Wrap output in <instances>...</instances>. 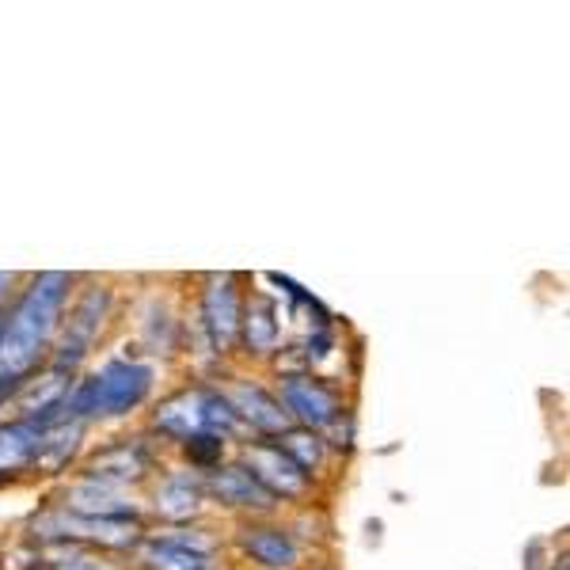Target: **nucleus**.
<instances>
[{"mask_svg": "<svg viewBox=\"0 0 570 570\" xmlns=\"http://www.w3.org/2000/svg\"><path fill=\"white\" fill-rule=\"evenodd\" d=\"M77 274L42 271L12 297V305L0 312V373L31 376L50 354L58 327L66 320Z\"/></svg>", "mask_w": 570, "mask_h": 570, "instance_id": "f257e3e1", "label": "nucleus"}, {"mask_svg": "<svg viewBox=\"0 0 570 570\" xmlns=\"http://www.w3.org/2000/svg\"><path fill=\"white\" fill-rule=\"evenodd\" d=\"M156 389V370L137 357H107L99 370L72 381L66 395V419L96 426L110 419H130L149 403Z\"/></svg>", "mask_w": 570, "mask_h": 570, "instance_id": "f03ea898", "label": "nucleus"}, {"mask_svg": "<svg viewBox=\"0 0 570 570\" xmlns=\"http://www.w3.org/2000/svg\"><path fill=\"white\" fill-rule=\"evenodd\" d=\"M149 430L164 441H176V445L195 434H217L225 441H236L244 434L240 419H236L233 403L225 400L220 384H187V389L164 395L153 407Z\"/></svg>", "mask_w": 570, "mask_h": 570, "instance_id": "7ed1b4c3", "label": "nucleus"}, {"mask_svg": "<svg viewBox=\"0 0 570 570\" xmlns=\"http://www.w3.org/2000/svg\"><path fill=\"white\" fill-rule=\"evenodd\" d=\"M110 308H115V289L104 282H91L85 289H77V297L69 301L66 320L58 327L50 354H46V370H58L69 376H80V365L88 362L91 351L99 343V331L107 327Z\"/></svg>", "mask_w": 570, "mask_h": 570, "instance_id": "20e7f679", "label": "nucleus"}, {"mask_svg": "<svg viewBox=\"0 0 570 570\" xmlns=\"http://www.w3.org/2000/svg\"><path fill=\"white\" fill-rule=\"evenodd\" d=\"M31 537L39 540V548L53 544H80L96 551H134L141 544L145 525L141 521H96V518H77V513L61 510L58 502L46 505L31 518Z\"/></svg>", "mask_w": 570, "mask_h": 570, "instance_id": "39448f33", "label": "nucleus"}, {"mask_svg": "<svg viewBox=\"0 0 570 570\" xmlns=\"http://www.w3.org/2000/svg\"><path fill=\"white\" fill-rule=\"evenodd\" d=\"M217 532L202 525H164L134 548V570H217Z\"/></svg>", "mask_w": 570, "mask_h": 570, "instance_id": "423d86ee", "label": "nucleus"}, {"mask_svg": "<svg viewBox=\"0 0 570 570\" xmlns=\"http://www.w3.org/2000/svg\"><path fill=\"white\" fill-rule=\"evenodd\" d=\"M274 395L285 407L293 426H305V430H316L324 434L335 419H343L346 411V400H343V389L331 384L327 376L320 373H305V370H285L278 373L274 381Z\"/></svg>", "mask_w": 570, "mask_h": 570, "instance_id": "0eeeda50", "label": "nucleus"}, {"mask_svg": "<svg viewBox=\"0 0 570 570\" xmlns=\"http://www.w3.org/2000/svg\"><path fill=\"white\" fill-rule=\"evenodd\" d=\"M240 312H244V289L236 274H209L198 289V312L195 327L198 338L214 357H225L236 346L240 335Z\"/></svg>", "mask_w": 570, "mask_h": 570, "instance_id": "6e6552de", "label": "nucleus"}, {"mask_svg": "<svg viewBox=\"0 0 570 570\" xmlns=\"http://www.w3.org/2000/svg\"><path fill=\"white\" fill-rule=\"evenodd\" d=\"M233 544L259 570H297L305 559V544L297 532L271 518H244L233 532Z\"/></svg>", "mask_w": 570, "mask_h": 570, "instance_id": "1a4fd4ad", "label": "nucleus"}, {"mask_svg": "<svg viewBox=\"0 0 570 570\" xmlns=\"http://www.w3.org/2000/svg\"><path fill=\"white\" fill-rule=\"evenodd\" d=\"M156 464H160V456H156V445L149 438H115L80 464V475L130 491V487L149 480Z\"/></svg>", "mask_w": 570, "mask_h": 570, "instance_id": "9d476101", "label": "nucleus"}, {"mask_svg": "<svg viewBox=\"0 0 570 570\" xmlns=\"http://www.w3.org/2000/svg\"><path fill=\"white\" fill-rule=\"evenodd\" d=\"M240 464L263 483L266 494H274V502H278V505L282 502H305L312 494V487H316V480L301 472V468L293 464L271 438L244 441V445H240Z\"/></svg>", "mask_w": 570, "mask_h": 570, "instance_id": "9b49d317", "label": "nucleus"}, {"mask_svg": "<svg viewBox=\"0 0 570 570\" xmlns=\"http://www.w3.org/2000/svg\"><path fill=\"white\" fill-rule=\"evenodd\" d=\"M202 487H206V502L220 505V510L244 513V518H271V513L278 510L274 494H266L263 483L255 480L240 461L206 472L202 475Z\"/></svg>", "mask_w": 570, "mask_h": 570, "instance_id": "f8f14e48", "label": "nucleus"}, {"mask_svg": "<svg viewBox=\"0 0 570 570\" xmlns=\"http://www.w3.org/2000/svg\"><path fill=\"white\" fill-rule=\"evenodd\" d=\"M225 400L233 403L236 419H240L244 434H259V438H278L293 426L285 407L278 403L274 389H266L263 381H252V376H233L225 384Z\"/></svg>", "mask_w": 570, "mask_h": 570, "instance_id": "ddd939ff", "label": "nucleus"}, {"mask_svg": "<svg viewBox=\"0 0 570 570\" xmlns=\"http://www.w3.org/2000/svg\"><path fill=\"white\" fill-rule=\"evenodd\" d=\"M61 510L77 513V518H96V521H141V505L134 502L130 491L110 487L91 475H77L58 499Z\"/></svg>", "mask_w": 570, "mask_h": 570, "instance_id": "4468645a", "label": "nucleus"}, {"mask_svg": "<svg viewBox=\"0 0 570 570\" xmlns=\"http://www.w3.org/2000/svg\"><path fill=\"white\" fill-rule=\"evenodd\" d=\"M42 441L46 426H39L35 419L16 415L0 422V483H12L39 472Z\"/></svg>", "mask_w": 570, "mask_h": 570, "instance_id": "2eb2a0df", "label": "nucleus"}, {"mask_svg": "<svg viewBox=\"0 0 570 570\" xmlns=\"http://www.w3.org/2000/svg\"><path fill=\"white\" fill-rule=\"evenodd\" d=\"M153 510L168 525H190L202 510H206V487L202 475L190 468H171L160 475V483L153 487Z\"/></svg>", "mask_w": 570, "mask_h": 570, "instance_id": "dca6fc26", "label": "nucleus"}, {"mask_svg": "<svg viewBox=\"0 0 570 570\" xmlns=\"http://www.w3.org/2000/svg\"><path fill=\"white\" fill-rule=\"evenodd\" d=\"M282 343V308L274 297L266 293H252L244 297V312H240V335H236V346L247 357H266L274 354Z\"/></svg>", "mask_w": 570, "mask_h": 570, "instance_id": "f3484780", "label": "nucleus"}, {"mask_svg": "<svg viewBox=\"0 0 570 570\" xmlns=\"http://www.w3.org/2000/svg\"><path fill=\"white\" fill-rule=\"evenodd\" d=\"M88 426L85 422H58V426H46V441H42V456H39V475H61L77 464L80 449H85Z\"/></svg>", "mask_w": 570, "mask_h": 570, "instance_id": "a211bd4d", "label": "nucleus"}, {"mask_svg": "<svg viewBox=\"0 0 570 570\" xmlns=\"http://www.w3.org/2000/svg\"><path fill=\"white\" fill-rule=\"evenodd\" d=\"M274 445L282 449L285 456H289L293 464L301 468L305 475H312L316 480L320 472L327 468V456H331V449H327V441L324 434H316V430H305V426H289L285 434L278 438H271Z\"/></svg>", "mask_w": 570, "mask_h": 570, "instance_id": "6ab92c4d", "label": "nucleus"}, {"mask_svg": "<svg viewBox=\"0 0 570 570\" xmlns=\"http://www.w3.org/2000/svg\"><path fill=\"white\" fill-rule=\"evenodd\" d=\"M39 559L46 570H118L107 559V551L80 548V544H53V548H46Z\"/></svg>", "mask_w": 570, "mask_h": 570, "instance_id": "aec40b11", "label": "nucleus"}, {"mask_svg": "<svg viewBox=\"0 0 570 570\" xmlns=\"http://www.w3.org/2000/svg\"><path fill=\"white\" fill-rule=\"evenodd\" d=\"M179 449H183V461H187L190 472L206 475V472H214V468L225 464L228 441H225V438H217V434H195V438L183 441Z\"/></svg>", "mask_w": 570, "mask_h": 570, "instance_id": "412c9836", "label": "nucleus"}, {"mask_svg": "<svg viewBox=\"0 0 570 570\" xmlns=\"http://www.w3.org/2000/svg\"><path fill=\"white\" fill-rule=\"evenodd\" d=\"M335 346H338L335 324H331V327H312V331H308V338L301 343V362H297V365H301L305 373H316L320 365L335 357Z\"/></svg>", "mask_w": 570, "mask_h": 570, "instance_id": "4be33fe9", "label": "nucleus"}, {"mask_svg": "<svg viewBox=\"0 0 570 570\" xmlns=\"http://www.w3.org/2000/svg\"><path fill=\"white\" fill-rule=\"evenodd\" d=\"M23 381H27V376H20V373H0V411H4L8 403H16Z\"/></svg>", "mask_w": 570, "mask_h": 570, "instance_id": "5701e85b", "label": "nucleus"}, {"mask_svg": "<svg viewBox=\"0 0 570 570\" xmlns=\"http://www.w3.org/2000/svg\"><path fill=\"white\" fill-rule=\"evenodd\" d=\"M16 274L12 271H0V312L8 308V301H12V293H16Z\"/></svg>", "mask_w": 570, "mask_h": 570, "instance_id": "b1692460", "label": "nucleus"}, {"mask_svg": "<svg viewBox=\"0 0 570 570\" xmlns=\"http://www.w3.org/2000/svg\"><path fill=\"white\" fill-rule=\"evenodd\" d=\"M548 570H570L567 567V556H556V559H551V567Z\"/></svg>", "mask_w": 570, "mask_h": 570, "instance_id": "393cba45", "label": "nucleus"}, {"mask_svg": "<svg viewBox=\"0 0 570 570\" xmlns=\"http://www.w3.org/2000/svg\"><path fill=\"white\" fill-rule=\"evenodd\" d=\"M31 570H35V567H31ZM39 570H46V567H42V559H39Z\"/></svg>", "mask_w": 570, "mask_h": 570, "instance_id": "a878e982", "label": "nucleus"}]
</instances>
